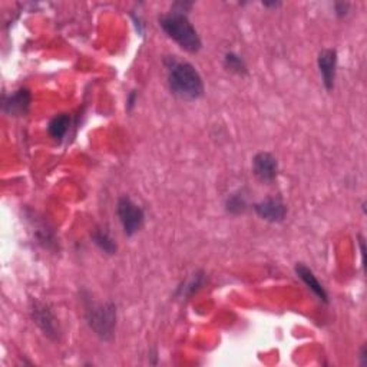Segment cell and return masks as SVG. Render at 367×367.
Segmentation results:
<instances>
[{"instance_id": "cell-1", "label": "cell", "mask_w": 367, "mask_h": 367, "mask_svg": "<svg viewBox=\"0 0 367 367\" xmlns=\"http://www.w3.org/2000/svg\"><path fill=\"white\" fill-rule=\"evenodd\" d=\"M191 6L193 3L178 2L168 13L160 16L158 22L164 33L181 49L188 52V54H198L202 47V40L187 15L186 8L190 9Z\"/></svg>"}, {"instance_id": "cell-2", "label": "cell", "mask_w": 367, "mask_h": 367, "mask_svg": "<svg viewBox=\"0 0 367 367\" xmlns=\"http://www.w3.org/2000/svg\"><path fill=\"white\" fill-rule=\"evenodd\" d=\"M167 82L171 93L182 100H197L205 92L204 81L197 68L187 62L170 57L165 59Z\"/></svg>"}, {"instance_id": "cell-3", "label": "cell", "mask_w": 367, "mask_h": 367, "mask_svg": "<svg viewBox=\"0 0 367 367\" xmlns=\"http://www.w3.org/2000/svg\"><path fill=\"white\" fill-rule=\"evenodd\" d=\"M85 319L89 329L102 340L111 342L117 329V306L114 303H98L84 297Z\"/></svg>"}, {"instance_id": "cell-4", "label": "cell", "mask_w": 367, "mask_h": 367, "mask_svg": "<svg viewBox=\"0 0 367 367\" xmlns=\"http://www.w3.org/2000/svg\"><path fill=\"white\" fill-rule=\"evenodd\" d=\"M117 214L126 237H134V235L144 227L145 223L144 209L128 195H122L118 200Z\"/></svg>"}, {"instance_id": "cell-5", "label": "cell", "mask_w": 367, "mask_h": 367, "mask_svg": "<svg viewBox=\"0 0 367 367\" xmlns=\"http://www.w3.org/2000/svg\"><path fill=\"white\" fill-rule=\"evenodd\" d=\"M31 313H32V319L35 324L42 330V333L49 338V340H58L61 334L59 323L58 319L55 317L54 311L49 308L45 303L39 300H32L31 303Z\"/></svg>"}, {"instance_id": "cell-6", "label": "cell", "mask_w": 367, "mask_h": 367, "mask_svg": "<svg viewBox=\"0 0 367 367\" xmlns=\"http://www.w3.org/2000/svg\"><path fill=\"white\" fill-rule=\"evenodd\" d=\"M278 160L271 152L261 151L253 158V174L261 184H273L278 175Z\"/></svg>"}, {"instance_id": "cell-7", "label": "cell", "mask_w": 367, "mask_h": 367, "mask_svg": "<svg viewBox=\"0 0 367 367\" xmlns=\"http://www.w3.org/2000/svg\"><path fill=\"white\" fill-rule=\"evenodd\" d=\"M254 211L255 214L267 223L271 224H278L283 223L287 217V205L284 204V201L280 197H270L266 198L263 201H260L257 204H254Z\"/></svg>"}, {"instance_id": "cell-8", "label": "cell", "mask_w": 367, "mask_h": 367, "mask_svg": "<svg viewBox=\"0 0 367 367\" xmlns=\"http://www.w3.org/2000/svg\"><path fill=\"white\" fill-rule=\"evenodd\" d=\"M337 62H338V55H337L336 49L327 47V49H323L319 52L317 68H319V72L322 75V81H323L324 89L327 92L334 91Z\"/></svg>"}, {"instance_id": "cell-9", "label": "cell", "mask_w": 367, "mask_h": 367, "mask_svg": "<svg viewBox=\"0 0 367 367\" xmlns=\"http://www.w3.org/2000/svg\"><path fill=\"white\" fill-rule=\"evenodd\" d=\"M32 93L28 88H20L3 98V112L9 117H23L29 112Z\"/></svg>"}, {"instance_id": "cell-10", "label": "cell", "mask_w": 367, "mask_h": 367, "mask_svg": "<svg viewBox=\"0 0 367 367\" xmlns=\"http://www.w3.org/2000/svg\"><path fill=\"white\" fill-rule=\"evenodd\" d=\"M294 271L297 274V277L307 285L308 290H311V293L316 296L322 303L329 304L330 299H329V293L326 292V288L323 287V284L317 280L316 274L313 273L311 269H308L304 263H297L294 266Z\"/></svg>"}, {"instance_id": "cell-11", "label": "cell", "mask_w": 367, "mask_h": 367, "mask_svg": "<svg viewBox=\"0 0 367 367\" xmlns=\"http://www.w3.org/2000/svg\"><path fill=\"white\" fill-rule=\"evenodd\" d=\"M70 126V115L69 114H59L55 115L54 118L50 119L49 125H47V133L49 135L57 140V141H62Z\"/></svg>"}, {"instance_id": "cell-12", "label": "cell", "mask_w": 367, "mask_h": 367, "mask_svg": "<svg viewBox=\"0 0 367 367\" xmlns=\"http://www.w3.org/2000/svg\"><path fill=\"white\" fill-rule=\"evenodd\" d=\"M92 241L105 254L115 255L118 253V244L115 243V240L111 237L107 231H103V230L93 231Z\"/></svg>"}, {"instance_id": "cell-13", "label": "cell", "mask_w": 367, "mask_h": 367, "mask_svg": "<svg viewBox=\"0 0 367 367\" xmlns=\"http://www.w3.org/2000/svg\"><path fill=\"white\" fill-rule=\"evenodd\" d=\"M223 65H224L225 70H228L234 75L246 76L248 73V68H247L246 61L243 59V57H240L239 54H235V52H227V54L224 55Z\"/></svg>"}, {"instance_id": "cell-14", "label": "cell", "mask_w": 367, "mask_h": 367, "mask_svg": "<svg viewBox=\"0 0 367 367\" xmlns=\"http://www.w3.org/2000/svg\"><path fill=\"white\" fill-rule=\"evenodd\" d=\"M224 205H225V211L231 216H241L247 211V208H248L246 195L241 191L232 193L231 195H228Z\"/></svg>"}, {"instance_id": "cell-15", "label": "cell", "mask_w": 367, "mask_h": 367, "mask_svg": "<svg viewBox=\"0 0 367 367\" xmlns=\"http://www.w3.org/2000/svg\"><path fill=\"white\" fill-rule=\"evenodd\" d=\"M204 273H197V274H194L193 277H191V280L186 284V285H184V288H182V296H186V297H190V296H193L197 290H198V288H201V285L204 284Z\"/></svg>"}, {"instance_id": "cell-16", "label": "cell", "mask_w": 367, "mask_h": 367, "mask_svg": "<svg viewBox=\"0 0 367 367\" xmlns=\"http://www.w3.org/2000/svg\"><path fill=\"white\" fill-rule=\"evenodd\" d=\"M137 102H138V92L137 91H130V93L126 98V110L133 111L135 108Z\"/></svg>"}, {"instance_id": "cell-17", "label": "cell", "mask_w": 367, "mask_h": 367, "mask_svg": "<svg viewBox=\"0 0 367 367\" xmlns=\"http://www.w3.org/2000/svg\"><path fill=\"white\" fill-rule=\"evenodd\" d=\"M334 9H336V15L338 16V17H345V16H347V13H349V9H350V5L349 3H336L334 5Z\"/></svg>"}, {"instance_id": "cell-18", "label": "cell", "mask_w": 367, "mask_h": 367, "mask_svg": "<svg viewBox=\"0 0 367 367\" xmlns=\"http://www.w3.org/2000/svg\"><path fill=\"white\" fill-rule=\"evenodd\" d=\"M359 359H360V364H361V366H367V349H366V345L361 346Z\"/></svg>"}, {"instance_id": "cell-19", "label": "cell", "mask_w": 367, "mask_h": 367, "mask_svg": "<svg viewBox=\"0 0 367 367\" xmlns=\"http://www.w3.org/2000/svg\"><path fill=\"white\" fill-rule=\"evenodd\" d=\"M263 6H266V8H277V6H281V3L280 2H273V3L263 2Z\"/></svg>"}]
</instances>
